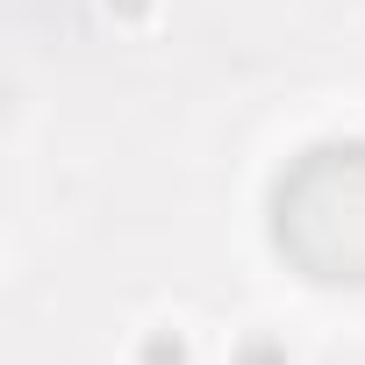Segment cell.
Returning <instances> with one entry per match:
<instances>
[{
    "label": "cell",
    "mask_w": 365,
    "mask_h": 365,
    "mask_svg": "<svg viewBox=\"0 0 365 365\" xmlns=\"http://www.w3.org/2000/svg\"><path fill=\"white\" fill-rule=\"evenodd\" d=\"M279 251L329 287H365V143H315L272 187Z\"/></svg>",
    "instance_id": "6da1fadb"
}]
</instances>
